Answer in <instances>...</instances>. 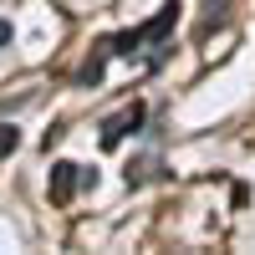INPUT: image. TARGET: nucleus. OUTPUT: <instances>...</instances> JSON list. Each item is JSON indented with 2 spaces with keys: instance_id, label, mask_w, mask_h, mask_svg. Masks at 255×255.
Segmentation results:
<instances>
[{
  "instance_id": "20e7f679",
  "label": "nucleus",
  "mask_w": 255,
  "mask_h": 255,
  "mask_svg": "<svg viewBox=\"0 0 255 255\" xmlns=\"http://www.w3.org/2000/svg\"><path fill=\"white\" fill-rule=\"evenodd\" d=\"M108 61H113V46H108V41H102V46L92 51V61H87V67H82V87H97V82H102V72H108Z\"/></svg>"
},
{
  "instance_id": "f03ea898",
  "label": "nucleus",
  "mask_w": 255,
  "mask_h": 255,
  "mask_svg": "<svg viewBox=\"0 0 255 255\" xmlns=\"http://www.w3.org/2000/svg\"><path fill=\"white\" fill-rule=\"evenodd\" d=\"M143 118H148L143 102H133V108H123L118 118H108V123H102V148H118L128 133H143Z\"/></svg>"
},
{
  "instance_id": "0eeeda50",
  "label": "nucleus",
  "mask_w": 255,
  "mask_h": 255,
  "mask_svg": "<svg viewBox=\"0 0 255 255\" xmlns=\"http://www.w3.org/2000/svg\"><path fill=\"white\" fill-rule=\"evenodd\" d=\"M5 41H10V20H0V46H5Z\"/></svg>"
},
{
  "instance_id": "39448f33",
  "label": "nucleus",
  "mask_w": 255,
  "mask_h": 255,
  "mask_svg": "<svg viewBox=\"0 0 255 255\" xmlns=\"http://www.w3.org/2000/svg\"><path fill=\"white\" fill-rule=\"evenodd\" d=\"M204 26H199V36H209V31H215V26H225V0H204Z\"/></svg>"
},
{
  "instance_id": "f257e3e1",
  "label": "nucleus",
  "mask_w": 255,
  "mask_h": 255,
  "mask_svg": "<svg viewBox=\"0 0 255 255\" xmlns=\"http://www.w3.org/2000/svg\"><path fill=\"white\" fill-rule=\"evenodd\" d=\"M174 20H179V0H168L158 15H148L143 26H133V31H118L108 46H113V56H133V51H143V46H148V41H163L168 31H174Z\"/></svg>"
},
{
  "instance_id": "7ed1b4c3",
  "label": "nucleus",
  "mask_w": 255,
  "mask_h": 255,
  "mask_svg": "<svg viewBox=\"0 0 255 255\" xmlns=\"http://www.w3.org/2000/svg\"><path fill=\"white\" fill-rule=\"evenodd\" d=\"M87 179H92V174H82V168L67 163V158L51 163V199H56V204H67V199L77 194V184H87Z\"/></svg>"
},
{
  "instance_id": "423d86ee",
  "label": "nucleus",
  "mask_w": 255,
  "mask_h": 255,
  "mask_svg": "<svg viewBox=\"0 0 255 255\" xmlns=\"http://www.w3.org/2000/svg\"><path fill=\"white\" fill-rule=\"evenodd\" d=\"M15 143H20V133H15V128H0V158H5V153H15Z\"/></svg>"
}]
</instances>
